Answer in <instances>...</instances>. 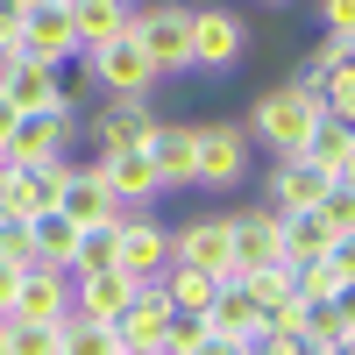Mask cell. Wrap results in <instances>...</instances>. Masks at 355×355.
Masks as SVG:
<instances>
[{"label":"cell","instance_id":"1","mask_svg":"<svg viewBox=\"0 0 355 355\" xmlns=\"http://www.w3.org/2000/svg\"><path fill=\"white\" fill-rule=\"evenodd\" d=\"M320 121H327V114H320L313 85H306V78H284V85H270V93L256 100L249 135H256V142H270L277 157H306V142H313Z\"/></svg>","mask_w":355,"mask_h":355},{"label":"cell","instance_id":"2","mask_svg":"<svg viewBox=\"0 0 355 355\" xmlns=\"http://www.w3.org/2000/svg\"><path fill=\"white\" fill-rule=\"evenodd\" d=\"M135 50L150 57V71L171 78V71H192V8L185 0H150V8H135Z\"/></svg>","mask_w":355,"mask_h":355},{"label":"cell","instance_id":"3","mask_svg":"<svg viewBox=\"0 0 355 355\" xmlns=\"http://www.w3.org/2000/svg\"><path fill=\"white\" fill-rule=\"evenodd\" d=\"M242 178H249V135L234 121H199L192 128V185L234 192Z\"/></svg>","mask_w":355,"mask_h":355},{"label":"cell","instance_id":"4","mask_svg":"<svg viewBox=\"0 0 355 355\" xmlns=\"http://www.w3.org/2000/svg\"><path fill=\"white\" fill-rule=\"evenodd\" d=\"M71 121L78 107H43V114H15L8 142H0V164H71Z\"/></svg>","mask_w":355,"mask_h":355},{"label":"cell","instance_id":"5","mask_svg":"<svg viewBox=\"0 0 355 355\" xmlns=\"http://www.w3.org/2000/svg\"><path fill=\"white\" fill-rule=\"evenodd\" d=\"M85 57V71H93V85L107 100H150L157 93V71H150V57L135 50V36H114V43H93V50H78Z\"/></svg>","mask_w":355,"mask_h":355},{"label":"cell","instance_id":"6","mask_svg":"<svg viewBox=\"0 0 355 355\" xmlns=\"http://www.w3.org/2000/svg\"><path fill=\"white\" fill-rule=\"evenodd\" d=\"M249 57V21L234 8H192V71H234Z\"/></svg>","mask_w":355,"mask_h":355},{"label":"cell","instance_id":"7","mask_svg":"<svg viewBox=\"0 0 355 355\" xmlns=\"http://www.w3.org/2000/svg\"><path fill=\"white\" fill-rule=\"evenodd\" d=\"M114 270H121L135 291L157 284L171 270V227L150 220V214H121V249H114Z\"/></svg>","mask_w":355,"mask_h":355},{"label":"cell","instance_id":"8","mask_svg":"<svg viewBox=\"0 0 355 355\" xmlns=\"http://www.w3.org/2000/svg\"><path fill=\"white\" fill-rule=\"evenodd\" d=\"M21 57H36V64L64 71L78 57V28H71V8L64 0H36V8H21Z\"/></svg>","mask_w":355,"mask_h":355},{"label":"cell","instance_id":"9","mask_svg":"<svg viewBox=\"0 0 355 355\" xmlns=\"http://www.w3.org/2000/svg\"><path fill=\"white\" fill-rule=\"evenodd\" d=\"M64 192V164H0V214L8 220H36Z\"/></svg>","mask_w":355,"mask_h":355},{"label":"cell","instance_id":"10","mask_svg":"<svg viewBox=\"0 0 355 355\" xmlns=\"http://www.w3.org/2000/svg\"><path fill=\"white\" fill-rule=\"evenodd\" d=\"M0 100L15 114H43V107H64V71L36 64V57H0Z\"/></svg>","mask_w":355,"mask_h":355},{"label":"cell","instance_id":"11","mask_svg":"<svg viewBox=\"0 0 355 355\" xmlns=\"http://www.w3.org/2000/svg\"><path fill=\"white\" fill-rule=\"evenodd\" d=\"M171 263H185V270H206V277H234V249H227V220H185L171 227Z\"/></svg>","mask_w":355,"mask_h":355},{"label":"cell","instance_id":"12","mask_svg":"<svg viewBox=\"0 0 355 355\" xmlns=\"http://www.w3.org/2000/svg\"><path fill=\"white\" fill-rule=\"evenodd\" d=\"M85 128H93V150H100V157H114V150H142V142H150V128H157V107H150V100H100Z\"/></svg>","mask_w":355,"mask_h":355},{"label":"cell","instance_id":"13","mask_svg":"<svg viewBox=\"0 0 355 355\" xmlns=\"http://www.w3.org/2000/svg\"><path fill=\"white\" fill-rule=\"evenodd\" d=\"M64 313H71V277L50 270V263H28V270L15 277V306H8V320H43V327H57Z\"/></svg>","mask_w":355,"mask_h":355},{"label":"cell","instance_id":"14","mask_svg":"<svg viewBox=\"0 0 355 355\" xmlns=\"http://www.w3.org/2000/svg\"><path fill=\"white\" fill-rule=\"evenodd\" d=\"M171 306H164V291L157 284H142L135 299H128V313L114 320V341H121V355H164V334H171Z\"/></svg>","mask_w":355,"mask_h":355},{"label":"cell","instance_id":"15","mask_svg":"<svg viewBox=\"0 0 355 355\" xmlns=\"http://www.w3.org/2000/svg\"><path fill=\"white\" fill-rule=\"evenodd\" d=\"M227 220V249H234V277L277 263V214L270 206H242V214H220Z\"/></svg>","mask_w":355,"mask_h":355},{"label":"cell","instance_id":"16","mask_svg":"<svg viewBox=\"0 0 355 355\" xmlns=\"http://www.w3.org/2000/svg\"><path fill=\"white\" fill-rule=\"evenodd\" d=\"M327 185H334V178L320 171V164L277 157V171H270V214H313V206L327 199Z\"/></svg>","mask_w":355,"mask_h":355},{"label":"cell","instance_id":"17","mask_svg":"<svg viewBox=\"0 0 355 355\" xmlns=\"http://www.w3.org/2000/svg\"><path fill=\"white\" fill-rule=\"evenodd\" d=\"M142 157H150V171H157V192L192 185V128L185 121H157L150 142H142Z\"/></svg>","mask_w":355,"mask_h":355},{"label":"cell","instance_id":"18","mask_svg":"<svg viewBox=\"0 0 355 355\" xmlns=\"http://www.w3.org/2000/svg\"><path fill=\"white\" fill-rule=\"evenodd\" d=\"M299 299L306 306H320V299H348L355 291V242H334L327 256H313V263H299Z\"/></svg>","mask_w":355,"mask_h":355},{"label":"cell","instance_id":"19","mask_svg":"<svg viewBox=\"0 0 355 355\" xmlns=\"http://www.w3.org/2000/svg\"><path fill=\"white\" fill-rule=\"evenodd\" d=\"M128 299H135V284H128L121 270H100V277H71V313H78V320H100V327H114V320L128 313Z\"/></svg>","mask_w":355,"mask_h":355},{"label":"cell","instance_id":"20","mask_svg":"<svg viewBox=\"0 0 355 355\" xmlns=\"http://www.w3.org/2000/svg\"><path fill=\"white\" fill-rule=\"evenodd\" d=\"M57 214H64L71 227H93V220H114L121 206L107 199V185H100V178L85 171V164H64V192H57Z\"/></svg>","mask_w":355,"mask_h":355},{"label":"cell","instance_id":"21","mask_svg":"<svg viewBox=\"0 0 355 355\" xmlns=\"http://www.w3.org/2000/svg\"><path fill=\"white\" fill-rule=\"evenodd\" d=\"M64 8H71V28H78V50L114 43V36L135 28V0H64Z\"/></svg>","mask_w":355,"mask_h":355},{"label":"cell","instance_id":"22","mask_svg":"<svg viewBox=\"0 0 355 355\" xmlns=\"http://www.w3.org/2000/svg\"><path fill=\"white\" fill-rule=\"evenodd\" d=\"M306 164H320L334 185H355V121H320L306 142Z\"/></svg>","mask_w":355,"mask_h":355},{"label":"cell","instance_id":"23","mask_svg":"<svg viewBox=\"0 0 355 355\" xmlns=\"http://www.w3.org/2000/svg\"><path fill=\"white\" fill-rule=\"evenodd\" d=\"M114 249H121V214L78 227V234H71V263H64V277H100V270H114Z\"/></svg>","mask_w":355,"mask_h":355},{"label":"cell","instance_id":"24","mask_svg":"<svg viewBox=\"0 0 355 355\" xmlns=\"http://www.w3.org/2000/svg\"><path fill=\"white\" fill-rule=\"evenodd\" d=\"M206 327H214V334H234V341H249V348H256V334H263V313H256V299H249V291L227 277V284L214 291V306H206Z\"/></svg>","mask_w":355,"mask_h":355},{"label":"cell","instance_id":"25","mask_svg":"<svg viewBox=\"0 0 355 355\" xmlns=\"http://www.w3.org/2000/svg\"><path fill=\"white\" fill-rule=\"evenodd\" d=\"M234 284H242L249 299H256V313H263V320H270V313H291V306H306V299H299V277H291L284 263H263V270L234 277Z\"/></svg>","mask_w":355,"mask_h":355},{"label":"cell","instance_id":"26","mask_svg":"<svg viewBox=\"0 0 355 355\" xmlns=\"http://www.w3.org/2000/svg\"><path fill=\"white\" fill-rule=\"evenodd\" d=\"M306 341H313V348H348V341H355V291H348V299L306 306Z\"/></svg>","mask_w":355,"mask_h":355},{"label":"cell","instance_id":"27","mask_svg":"<svg viewBox=\"0 0 355 355\" xmlns=\"http://www.w3.org/2000/svg\"><path fill=\"white\" fill-rule=\"evenodd\" d=\"M28 227V263H50V270H64V263H71V220L64 214H57V206H50V214H36V220H21Z\"/></svg>","mask_w":355,"mask_h":355},{"label":"cell","instance_id":"28","mask_svg":"<svg viewBox=\"0 0 355 355\" xmlns=\"http://www.w3.org/2000/svg\"><path fill=\"white\" fill-rule=\"evenodd\" d=\"M157 291H164V306H171V313H206V306H214V291H220V277H206V270H185V263H171V270L157 277Z\"/></svg>","mask_w":355,"mask_h":355},{"label":"cell","instance_id":"29","mask_svg":"<svg viewBox=\"0 0 355 355\" xmlns=\"http://www.w3.org/2000/svg\"><path fill=\"white\" fill-rule=\"evenodd\" d=\"M57 355H121V341H114V327H100V320L64 313L57 320Z\"/></svg>","mask_w":355,"mask_h":355},{"label":"cell","instance_id":"30","mask_svg":"<svg viewBox=\"0 0 355 355\" xmlns=\"http://www.w3.org/2000/svg\"><path fill=\"white\" fill-rule=\"evenodd\" d=\"M0 334H8V355H57V327L43 320H0Z\"/></svg>","mask_w":355,"mask_h":355},{"label":"cell","instance_id":"31","mask_svg":"<svg viewBox=\"0 0 355 355\" xmlns=\"http://www.w3.org/2000/svg\"><path fill=\"white\" fill-rule=\"evenodd\" d=\"M313 214L327 220V234H334V242H355V185H327V199H320Z\"/></svg>","mask_w":355,"mask_h":355},{"label":"cell","instance_id":"32","mask_svg":"<svg viewBox=\"0 0 355 355\" xmlns=\"http://www.w3.org/2000/svg\"><path fill=\"white\" fill-rule=\"evenodd\" d=\"M348 64H355V36H320V50H313V64H306L299 78L313 85V78H327V71H348Z\"/></svg>","mask_w":355,"mask_h":355},{"label":"cell","instance_id":"33","mask_svg":"<svg viewBox=\"0 0 355 355\" xmlns=\"http://www.w3.org/2000/svg\"><path fill=\"white\" fill-rule=\"evenodd\" d=\"M320 21L327 36H355V0H320Z\"/></svg>","mask_w":355,"mask_h":355},{"label":"cell","instance_id":"34","mask_svg":"<svg viewBox=\"0 0 355 355\" xmlns=\"http://www.w3.org/2000/svg\"><path fill=\"white\" fill-rule=\"evenodd\" d=\"M0 263H28V227L21 220H0Z\"/></svg>","mask_w":355,"mask_h":355},{"label":"cell","instance_id":"35","mask_svg":"<svg viewBox=\"0 0 355 355\" xmlns=\"http://www.w3.org/2000/svg\"><path fill=\"white\" fill-rule=\"evenodd\" d=\"M192 355H249V341H234V334H214V327H206V341H199Z\"/></svg>","mask_w":355,"mask_h":355},{"label":"cell","instance_id":"36","mask_svg":"<svg viewBox=\"0 0 355 355\" xmlns=\"http://www.w3.org/2000/svg\"><path fill=\"white\" fill-rule=\"evenodd\" d=\"M28 270V263H0V320H8V306H15V277Z\"/></svg>","mask_w":355,"mask_h":355},{"label":"cell","instance_id":"37","mask_svg":"<svg viewBox=\"0 0 355 355\" xmlns=\"http://www.w3.org/2000/svg\"><path fill=\"white\" fill-rule=\"evenodd\" d=\"M8 128H15V107H8V100H0V142H8Z\"/></svg>","mask_w":355,"mask_h":355},{"label":"cell","instance_id":"38","mask_svg":"<svg viewBox=\"0 0 355 355\" xmlns=\"http://www.w3.org/2000/svg\"><path fill=\"white\" fill-rule=\"evenodd\" d=\"M0 355H8V334H0Z\"/></svg>","mask_w":355,"mask_h":355},{"label":"cell","instance_id":"39","mask_svg":"<svg viewBox=\"0 0 355 355\" xmlns=\"http://www.w3.org/2000/svg\"><path fill=\"white\" fill-rule=\"evenodd\" d=\"M21 8H36V0H21Z\"/></svg>","mask_w":355,"mask_h":355},{"label":"cell","instance_id":"40","mask_svg":"<svg viewBox=\"0 0 355 355\" xmlns=\"http://www.w3.org/2000/svg\"><path fill=\"white\" fill-rule=\"evenodd\" d=\"M270 8H284V0H270Z\"/></svg>","mask_w":355,"mask_h":355}]
</instances>
